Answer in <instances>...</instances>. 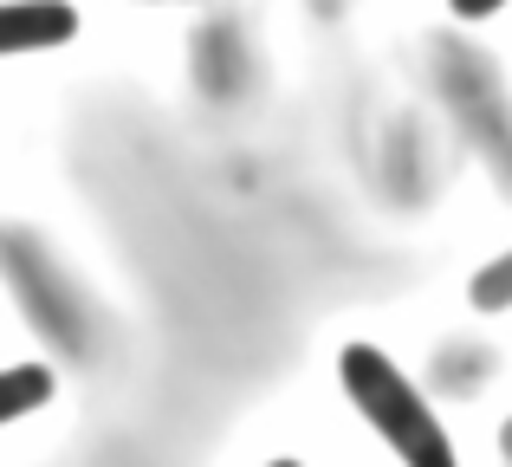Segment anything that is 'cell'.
<instances>
[{
  "label": "cell",
  "mask_w": 512,
  "mask_h": 467,
  "mask_svg": "<svg viewBox=\"0 0 512 467\" xmlns=\"http://www.w3.org/2000/svg\"><path fill=\"white\" fill-rule=\"evenodd\" d=\"M454 13H461V20H487V13H500L506 0H448Z\"/></svg>",
  "instance_id": "obj_5"
},
{
  "label": "cell",
  "mask_w": 512,
  "mask_h": 467,
  "mask_svg": "<svg viewBox=\"0 0 512 467\" xmlns=\"http://www.w3.org/2000/svg\"><path fill=\"white\" fill-rule=\"evenodd\" d=\"M506 455H512V429H506Z\"/></svg>",
  "instance_id": "obj_6"
},
{
  "label": "cell",
  "mask_w": 512,
  "mask_h": 467,
  "mask_svg": "<svg viewBox=\"0 0 512 467\" xmlns=\"http://www.w3.org/2000/svg\"><path fill=\"white\" fill-rule=\"evenodd\" d=\"M338 377H344V396L357 403V416L396 448L402 467H461V461H454L448 429H441L435 409L422 403V390H415V383L402 377L376 344H344Z\"/></svg>",
  "instance_id": "obj_1"
},
{
  "label": "cell",
  "mask_w": 512,
  "mask_h": 467,
  "mask_svg": "<svg viewBox=\"0 0 512 467\" xmlns=\"http://www.w3.org/2000/svg\"><path fill=\"white\" fill-rule=\"evenodd\" d=\"M52 403V370L46 364H13L0 370V429L20 416H33V409Z\"/></svg>",
  "instance_id": "obj_3"
},
{
  "label": "cell",
  "mask_w": 512,
  "mask_h": 467,
  "mask_svg": "<svg viewBox=\"0 0 512 467\" xmlns=\"http://www.w3.org/2000/svg\"><path fill=\"white\" fill-rule=\"evenodd\" d=\"M474 305H480V312H506V305H512V253H500L493 266L474 273Z\"/></svg>",
  "instance_id": "obj_4"
},
{
  "label": "cell",
  "mask_w": 512,
  "mask_h": 467,
  "mask_svg": "<svg viewBox=\"0 0 512 467\" xmlns=\"http://www.w3.org/2000/svg\"><path fill=\"white\" fill-rule=\"evenodd\" d=\"M72 33H78V13L65 7V0H7V7H0V59L65 46Z\"/></svg>",
  "instance_id": "obj_2"
},
{
  "label": "cell",
  "mask_w": 512,
  "mask_h": 467,
  "mask_svg": "<svg viewBox=\"0 0 512 467\" xmlns=\"http://www.w3.org/2000/svg\"><path fill=\"white\" fill-rule=\"evenodd\" d=\"M273 467H299V461H273Z\"/></svg>",
  "instance_id": "obj_7"
}]
</instances>
